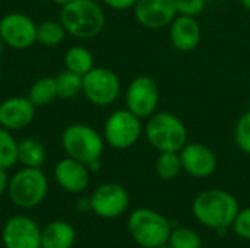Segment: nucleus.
Here are the masks:
<instances>
[{
  "label": "nucleus",
  "instance_id": "obj_1",
  "mask_svg": "<svg viewBox=\"0 0 250 248\" xmlns=\"http://www.w3.org/2000/svg\"><path fill=\"white\" fill-rule=\"evenodd\" d=\"M192 210L201 225L215 231H224L231 227L240 208L231 193L221 189H211L196 196Z\"/></svg>",
  "mask_w": 250,
  "mask_h": 248
},
{
  "label": "nucleus",
  "instance_id": "obj_2",
  "mask_svg": "<svg viewBox=\"0 0 250 248\" xmlns=\"http://www.w3.org/2000/svg\"><path fill=\"white\" fill-rule=\"evenodd\" d=\"M60 22L67 34L81 39H89L103 31L105 15L95 0H70L62 6Z\"/></svg>",
  "mask_w": 250,
  "mask_h": 248
},
{
  "label": "nucleus",
  "instance_id": "obj_3",
  "mask_svg": "<svg viewBox=\"0 0 250 248\" xmlns=\"http://www.w3.org/2000/svg\"><path fill=\"white\" fill-rule=\"evenodd\" d=\"M127 229L138 246L155 248L168 243L173 227L161 213L141 208L130 213L127 219Z\"/></svg>",
  "mask_w": 250,
  "mask_h": 248
},
{
  "label": "nucleus",
  "instance_id": "obj_4",
  "mask_svg": "<svg viewBox=\"0 0 250 248\" xmlns=\"http://www.w3.org/2000/svg\"><path fill=\"white\" fill-rule=\"evenodd\" d=\"M145 134L160 152H180L188 142L186 126L171 113H154L146 121Z\"/></svg>",
  "mask_w": 250,
  "mask_h": 248
},
{
  "label": "nucleus",
  "instance_id": "obj_5",
  "mask_svg": "<svg viewBox=\"0 0 250 248\" xmlns=\"http://www.w3.org/2000/svg\"><path fill=\"white\" fill-rule=\"evenodd\" d=\"M62 145L69 158L88 167L98 162L104 152V140L101 134L86 124L67 126L62 134Z\"/></svg>",
  "mask_w": 250,
  "mask_h": 248
},
{
  "label": "nucleus",
  "instance_id": "obj_6",
  "mask_svg": "<svg viewBox=\"0 0 250 248\" xmlns=\"http://www.w3.org/2000/svg\"><path fill=\"white\" fill-rule=\"evenodd\" d=\"M48 181L41 168H28L18 171L9 181L7 194L18 208L29 209L38 206L47 196Z\"/></svg>",
  "mask_w": 250,
  "mask_h": 248
},
{
  "label": "nucleus",
  "instance_id": "obj_7",
  "mask_svg": "<svg viewBox=\"0 0 250 248\" xmlns=\"http://www.w3.org/2000/svg\"><path fill=\"white\" fill-rule=\"evenodd\" d=\"M141 134V118L127 108L111 113L104 124V139L114 149H129L139 140Z\"/></svg>",
  "mask_w": 250,
  "mask_h": 248
},
{
  "label": "nucleus",
  "instance_id": "obj_8",
  "mask_svg": "<svg viewBox=\"0 0 250 248\" xmlns=\"http://www.w3.org/2000/svg\"><path fill=\"white\" fill-rule=\"evenodd\" d=\"M120 79L107 67H92L83 76L82 94L95 105L104 107L113 104L120 95Z\"/></svg>",
  "mask_w": 250,
  "mask_h": 248
},
{
  "label": "nucleus",
  "instance_id": "obj_9",
  "mask_svg": "<svg viewBox=\"0 0 250 248\" xmlns=\"http://www.w3.org/2000/svg\"><path fill=\"white\" fill-rule=\"evenodd\" d=\"M160 102V89L149 76L135 77L126 91V107L139 118L151 117Z\"/></svg>",
  "mask_w": 250,
  "mask_h": 248
},
{
  "label": "nucleus",
  "instance_id": "obj_10",
  "mask_svg": "<svg viewBox=\"0 0 250 248\" xmlns=\"http://www.w3.org/2000/svg\"><path fill=\"white\" fill-rule=\"evenodd\" d=\"M0 37L7 47L25 50L37 42V25L23 13H9L0 20Z\"/></svg>",
  "mask_w": 250,
  "mask_h": 248
},
{
  "label": "nucleus",
  "instance_id": "obj_11",
  "mask_svg": "<svg viewBox=\"0 0 250 248\" xmlns=\"http://www.w3.org/2000/svg\"><path fill=\"white\" fill-rule=\"evenodd\" d=\"M129 206V194L125 187L116 183L100 186L89 199V209L104 219L120 216Z\"/></svg>",
  "mask_w": 250,
  "mask_h": 248
},
{
  "label": "nucleus",
  "instance_id": "obj_12",
  "mask_svg": "<svg viewBox=\"0 0 250 248\" xmlns=\"http://www.w3.org/2000/svg\"><path fill=\"white\" fill-rule=\"evenodd\" d=\"M133 10L136 20L148 29H163L177 16L174 0H138Z\"/></svg>",
  "mask_w": 250,
  "mask_h": 248
},
{
  "label": "nucleus",
  "instance_id": "obj_13",
  "mask_svg": "<svg viewBox=\"0 0 250 248\" xmlns=\"http://www.w3.org/2000/svg\"><path fill=\"white\" fill-rule=\"evenodd\" d=\"M1 238L6 248H41V229L26 216L9 219L1 229Z\"/></svg>",
  "mask_w": 250,
  "mask_h": 248
},
{
  "label": "nucleus",
  "instance_id": "obj_14",
  "mask_svg": "<svg viewBox=\"0 0 250 248\" xmlns=\"http://www.w3.org/2000/svg\"><path fill=\"white\" fill-rule=\"evenodd\" d=\"M180 153L182 168L195 178H207L215 172L217 156L202 143H186Z\"/></svg>",
  "mask_w": 250,
  "mask_h": 248
},
{
  "label": "nucleus",
  "instance_id": "obj_15",
  "mask_svg": "<svg viewBox=\"0 0 250 248\" xmlns=\"http://www.w3.org/2000/svg\"><path fill=\"white\" fill-rule=\"evenodd\" d=\"M35 105L29 98L12 96L0 104V127L15 132L25 129L34 121Z\"/></svg>",
  "mask_w": 250,
  "mask_h": 248
},
{
  "label": "nucleus",
  "instance_id": "obj_16",
  "mask_svg": "<svg viewBox=\"0 0 250 248\" xmlns=\"http://www.w3.org/2000/svg\"><path fill=\"white\" fill-rule=\"evenodd\" d=\"M54 178L66 191L81 193L89 184V170L88 165L67 156L56 165Z\"/></svg>",
  "mask_w": 250,
  "mask_h": 248
},
{
  "label": "nucleus",
  "instance_id": "obj_17",
  "mask_svg": "<svg viewBox=\"0 0 250 248\" xmlns=\"http://www.w3.org/2000/svg\"><path fill=\"white\" fill-rule=\"evenodd\" d=\"M170 39L176 50L188 53L201 42V26L196 18L177 15L170 23Z\"/></svg>",
  "mask_w": 250,
  "mask_h": 248
},
{
  "label": "nucleus",
  "instance_id": "obj_18",
  "mask_svg": "<svg viewBox=\"0 0 250 248\" xmlns=\"http://www.w3.org/2000/svg\"><path fill=\"white\" fill-rule=\"evenodd\" d=\"M75 237L72 225L56 221L41 231V248H72Z\"/></svg>",
  "mask_w": 250,
  "mask_h": 248
},
{
  "label": "nucleus",
  "instance_id": "obj_19",
  "mask_svg": "<svg viewBox=\"0 0 250 248\" xmlns=\"http://www.w3.org/2000/svg\"><path fill=\"white\" fill-rule=\"evenodd\" d=\"M18 161L28 168H41L45 162V149L35 139H22L18 142Z\"/></svg>",
  "mask_w": 250,
  "mask_h": 248
},
{
  "label": "nucleus",
  "instance_id": "obj_20",
  "mask_svg": "<svg viewBox=\"0 0 250 248\" xmlns=\"http://www.w3.org/2000/svg\"><path fill=\"white\" fill-rule=\"evenodd\" d=\"M64 66L67 70L85 76L94 67V57L92 54L79 45L69 48L64 54Z\"/></svg>",
  "mask_w": 250,
  "mask_h": 248
},
{
  "label": "nucleus",
  "instance_id": "obj_21",
  "mask_svg": "<svg viewBox=\"0 0 250 248\" xmlns=\"http://www.w3.org/2000/svg\"><path fill=\"white\" fill-rule=\"evenodd\" d=\"M56 88H57V96L63 99H72L78 96L82 92L83 86V76L73 73L70 70L60 72L56 77Z\"/></svg>",
  "mask_w": 250,
  "mask_h": 248
},
{
  "label": "nucleus",
  "instance_id": "obj_22",
  "mask_svg": "<svg viewBox=\"0 0 250 248\" xmlns=\"http://www.w3.org/2000/svg\"><path fill=\"white\" fill-rule=\"evenodd\" d=\"M29 101L35 107H42L50 104L54 98H57V88L54 77H41L32 83L28 92Z\"/></svg>",
  "mask_w": 250,
  "mask_h": 248
},
{
  "label": "nucleus",
  "instance_id": "obj_23",
  "mask_svg": "<svg viewBox=\"0 0 250 248\" xmlns=\"http://www.w3.org/2000/svg\"><path fill=\"white\" fill-rule=\"evenodd\" d=\"M66 34L67 31L60 20H44L37 25V42L47 47L59 45L60 42H63Z\"/></svg>",
  "mask_w": 250,
  "mask_h": 248
},
{
  "label": "nucleus",
  "instance_id": "obj_24",
  "mask_svg": "<svg viewBox=\"0 0 250 248\" xmlns=\"http://www.w3.org/2000/svg\"><path fill=\"white\" fill-rule=\"evenodd\" d=\"M182 170L179 152H161L155 161V171L163 180H174Z\"/></svg>",
  "mask_w": 250,
  "mask_h": 248
},
{
  "label": "nucleus",
  "instance_id": "obj_25",
  "mask_svg": "<svg viewBox=\"0 0 250 248\" xmlns=\"http://www.w3.org/2000/svg\"><path fill=\"white\" fill-rule=\"evenodd\" d=\"M18 162V142L12 133L0 127V168H10Z\"/></svg>",
  "mask_w": 250,
  "mask_h": 248
},
{
  "label": "nucleus",
  "instance_id": "obj_26",
  "mask_svg": "<svg viewBox=\"0 0 250 248\" xmlns=\"http://www.w3.org/2000/svg\"><path fill=\"white\" fill-rule=\"evenodd\" d=\"M167 244L171 248H202V240L193 229L188 227H177L171 229Z\"/></svg>",
  "mask_w": 250,
  "mask_h": 248
},
{
  "label": "nucleus",
  "instance_id": "obj_27",
  "mask_svg": "<svg viewBox=\"0 0 250 248\" xmlns=\"http://www.w3.org/2000/svg\"><path fill=\"white\" fill-rule=\"evenodd\" d=\"M234 140L240 151L250 155V111L239 118L234 129Z\"/></svg>",
  "mask_w": 250,
  "mask_h": 248
},
{
  "label": "nucleus",
  "instance_id": "obj_28",
  "mask_svg": "<svg viewBox=\"0 0 250 248\" xmlns=\"http://www.w3.org/2000/svg\"><path fill=\"white\" fill-rule=\"evenodd\" d=\"M231 229L237 237L243 240H250V208L239 210L237 216L231 224Z\"/></svg>",
  "mask_w": 250,
  "mask_h": 248
},
{
  "label": "nucleus",
  "instance_id": "obj_29",
  "mask_svg": "<svg viewBox=\"0 0 250 248\" xmlns=\"http://www.w3.org/2000/svg\"><path fill=\"white\" fill-rule=\"evenodd\" d=\"M177 15L196 18L205 9V0H174Z\"/></svg>",
  "mask_w": 250,
  "mask_h": 248
},
{
  "label": "nucleus",
  "instance_id": "obj_30",
  "mask_svg": "<svg viewBox=\"0 0 250 248\" xmlns=\"http://www.w3.org/2000/svg\"><path fill=\"white\" fill-rule=\"evenodd\" d=\"M104 4L110 6L111 9H117V10H126L130 9L136 4L138 0H103Z\"/></svg>",
  "mask_w": 250,
  "mask_h": 248
},
{
  "label": "nucleus",
  "instance_id": "obj_31",
  "mask_svg": "<svg viewBox=\"0 0 250 248\" xmlns=\"http://www.w3.org/2000/svg\"><path fill=\"white\" fill-rule=\"evenodd\" d=\"M9 187V177L4 168H0V196L7 190Z\"/></svg>",
  "mask_w": 250,
  "mask_h": 248
},
{
  "label": "nucleus",
  "instance_id": "obj_32",
  "mask_svg": "<svg viewBox=\"0 0 250 248\" xmlns=\"http://www.w3.org/2000/svg\"><path fill=\"white\" fill-rule=\"evenodd\" d=\"M54 4H59V6H64V4H67L70 0H51Z\"/></svg>",
  "mask_w": 250,
  "mask_h": 248
},
{
  "label": "nucleus",
  "instance_id": "obj_33",
  "mask_svg": "<svg viewBox=\"0 0 250 248\" xmlns=\"http://www.w3.org/2000/svg\"><path fill=\"white\" fill-rule=\"evenodd\" d=\"M4 47H6V44H4V41L1 39V37H0V57H1V54H3V51H4Z\"/></svg>",
  "mask_w": 250,
  "mask_h": 248
},
{
  "label": "nucleus",
  "instance_id": "obj_34",
  "mask_svg": "<svg viewBox=\"0 0 250 248\" xmlns=\"http://www.w3.org/2000/svg\"><path fill=\"white\" fill-rule=\"evenodd\" d=\"M240 1H242V4H243L246 9H249L250 10V0H240Z\"/></svg>",
  "mask_w": 250,
  "mask_h": 248
},
{
  "label": "nucleus",
  "instance_id": "obj_35",
  "mask_svg": "<svg viewBox=\"0 0 250 248\" xmlns=\"http://www.w3.org/2000/svg\"><path fill=\"white\" fill-rule=\"evenodd\" d=\"M155 248H171L168 244H164V246H160V247H155Z\"/></svg>",
  "mask_w": 250,
  "mask_h": 248
},
{
  "label": "nucleus",
  "instance_id": "obj_36",
  "mask_svg": "<svg viewBox=\"0 0 250 248\" xmlns=\"http://www.w3.org/2000/svg\"><path fill=\"white\" fill-rule=\"evenodd\" d=\"M0 79H1V67H0Z\"/></svg>",
  "mask_w": 250,
  "mask_h": 248
}]
</instances>
